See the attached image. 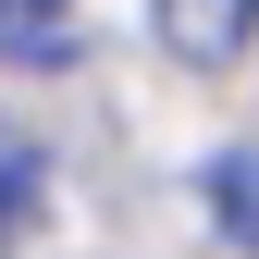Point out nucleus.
<instances>
[{
	"label": "nucleus",
	"instance_id": "f03ea898",
	"mask_svg": "<svg viewBox=\"0 0 259 259\" xmlns=\"http://www.w3.org/2000/svg\"><path fill=\"white\" fill-rule=\"evenodd\" d=\"M210 222H222L235 247H259V148H222V160H210Z\"/></svg>",
	"mask_w": 259,
	"mask_h": 259
},
{
	"label": "nucleus",
	"instance_id": "7ed1b4c3",
	"mask_svg": "<svg viewBox=\"0 0 259 259\" xmlns=\"http://www.w3.org/2000/svg\"><path fill=\"white\" fill-rule=\"evenodd\" d=\"M50 198V160H37V136H13V123H0V247L25 235V210Z\"/></svg>",
	"mask_w": 259,
	"mask_h": 259
},
{
	"label": "nucleus",
	"instance_id": "39448f33",
	"mask_svg": "<svg viewBox=\"0 0 259 259\" xmlns=\"http://www.w3.org/2000/svg\"><path fill=\"white\" fill-rule=\"evenodd\" d=\"M25 13H37V25H50V37H62V0H25Z\"/></svg>",
	"mask_w": 259,
	"mask_h": 259
},
{
	"label": "nucleus",
	"instance_id": "20e7f679",
	"mask_svg": "<svg viewBox=\"0 0 259 259\" xmlns=\"http://www.w3.org/2000/svg\"><path fill=\"white\" fill-rule=\"evenodd\" d=\"M0 50H13V62H50L62 37H50V25H37V13H25V0H0Z\"/></svg>",
	"mask_w": 259,
	"mask_h": 259
},
{
	"label": "nucleus",
	"instance_id": "f257e3e1",
	"mask_svg": "<svg viewBox=\"0 0 259 259\" xmlns=\"http://www.w3.org/2000/svg\"><path fill=\"white\" fill-rule=\"evenodd\" d=\"M247 37H259V0H160V50L198 62V74L247 62Z\"/></svg>",
	"mask_w": 259,
	"mask_h": 259
}]
</instances>
